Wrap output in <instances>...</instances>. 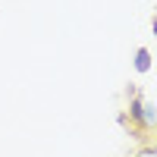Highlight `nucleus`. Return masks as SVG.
I'll return each instance as SVG.
<instances>
[{
    "instance_id": "3",
    "label": "nucleus",
    "mask_w": 157,
    "mask_h": 157,
    "mask_svg": "<svg viewBox=\"0 0 157 157\" xmlns=\"http://www.w3.org/2000/svg\"><path fill=\"white\" fill-rule=\"evenodd\" d=\"M154 35H157V19H154Z\"/></svg>"
},
{
    "instance_id": "1",
    "label": "nucleus",
    "mask_w": 157,
    "mask_h": 157,
    "mask_svg": "<svg viewBox=\"0 0 157 157\" xmlns=\"http://www.w3.org/2000/svg\"><path fill=\"white\" fill-rule=\"evenodd\" d=\"M129 113H132V120H138V123H145V126H148V123H154V113L148 110V104L141 101L138 94L132 98V110H129Z\"/></svg>"
},
{
    "instance_id": "2",
    "label": "nucleus",
    "mask_w": 157,
    "mask_h": 157,
    "mask_svg": "<svg viewBox=\"0 0 157 157\" xmlns=\"http://www.w3.org/2000/svg\"><path fill=\"white\" fill-rule=\"evenodd\" d=\"M135 69H138V72H148V69H151V54H148L145 47L135 50Z\"/></svg>"
}]
</instances>
